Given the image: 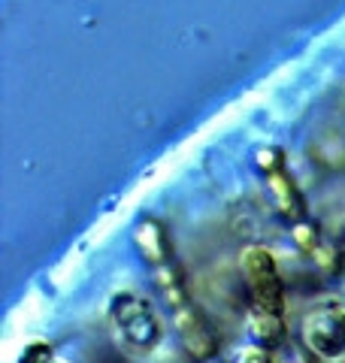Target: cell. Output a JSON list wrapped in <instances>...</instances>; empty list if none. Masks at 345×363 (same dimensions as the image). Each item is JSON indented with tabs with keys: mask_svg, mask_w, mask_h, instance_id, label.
<instances>
[{
	"mask_svg": "<svg viewBox=\"0 0 345 363\" xmlns=\"http://www.w3.org/2000/svg\"><path fill=\"white\" fill-rule=\"evenodd\" d=\"M243 276L251 294V309H267V312L285 309V281L267 245H248L243 252Z\"/></svg>",
	"mask_w": 345,
	"mask_h": 363,
	"instance_id": "cell-1",
	"label": "cell"
},
{
	"mask_svg": "<svg viewBox=\"0 0 345 363\" xmlns=\"http://www.w3.org/2000/svg\"><path fill=\"white\" fill-rule=\"evenodd\" d=\"M303 345L321 360H339L345 351V306L324 303L312 309L303 321Z\"/></svg>",
	"mask_w": 345,
	"mask_h": 363,
	"instance_id": "cell-2",
	"label": "cell"
},
{
	"mask_svg": "<svg viewBox=\"0 0 345 363\" xmlns=\"http://www.w3.org/2000/svg\"><path fill=\"white\" fill-rule=\"evenodd\" d=\"M258 164H261L263 173H267L273 200H275V206H279V212L288 221H303L306 218V200L300 194V188H297L294 176L288 173L285 155L279 149H263L258 155Z\"/></svg>",
	"mask_w": 345,
	"mask_h": 363,
	"instance_id": "cell-3",
	"label": "cell"
},
{
	"mask_svg": "<svg viewBox=\"0 0 345 363\" xmlns=\"http://www.w3.org/2000/svg\"><path fill=\"white\" fill-rule=\"evenodd\" d=\"M112 318L131 345L152 348L160 342V321L140 297H133V294H121V297L112 300Z\"/></svg>",
	"mask_w": 345,
	"mask_h": 363,
	"instance_id": "cell-4",
	"label": "cell"
},
{
	"mask_svg": "<svg viewBox=\"0 0 345 363\" xmlns=\"http://www.w3.org/2000/svg\"><path fill=\"white\" fill-rule=\"evenodd\" d=\"M170 315H172V324H176L182 345H185V351L194 360H206L215 354V348H218L215 333H212L209 321L203 318V312L191 300L176 306V309H170Z\"/></svg>",
	"mask_w": 345,
	"mask_h": 363,
	"instance_id": "cell-5",
	"label": "cell"
},
{
	"mask_svg": "<svg viewBox=\"0 0 345 363\" xmlns=\"http://www.w3.org/2000/svg\"><path fill=\"white\" fill-rule=\"evenodd\" d=\"M309 161L327 176H345V121H327L309 140Z\"/></svg>",
	"mask_w": 345,
	"mask_h": 363,
	"instance_id": "cell-6",
	"label": "cell"
},
{
	"mask_svg": "<svg viewBox=\"0 0 345 363\" xmlns=\"http://www.w3.org/2000/svg\"><path fill=\"white\" fill-rule=\"evenodd\" d=\"M133 245L140 257L146 260L152 269L172 264V240H170V230L164 221L158 218H143L133 230Z\"/></svg>",
	"mask_w": 345,
	"mask_h": 363,
	"instance_id": "cell-7",
	"label": "cell"
},
{
	"mask_svg": "<svg viewBox=\"0 0 345 363\" xmlns=\"http://www.w3.org/2000/svg\"><path fill=\"white\" fill-rule=\"evenodd\" d=\"M251 336L261 348H275L285 339V321L282 312H267V309H251Z\"/></svg>",
	"mask_w": 345,
	"mask_h": 363,
	"instance_id": "cell-8",
	"label": "cell"
},
{
	"mask_svg": "<svg viewBox=\"0 0 345 363\" xmlns=\"http://www.w3.org/2000/svg\"><path fill=\"white\" fill-rule=\"evenodd\" d=\"M21 363H55V360H52V348L45 345V342H33V345L25 351Z\"/></svg>",
	"mask_w": 345,
	"mask_h": 363,
	"instance_id": "cell-9",
	"label": "cell"
},
{
	"mask_svg": "<svg viewBox=\"0 0 345 363\" xmlns=\"http://www.w3.org/2000/svg\"><path fill=\"white\" fill-rule=\"evenodd\" d=\"M239 363H273L270 360V348H251V351H246V354L239 357Z\"/></svg>",
	"mask_w": 345,
	"mask_h": 363,
	"instance_id": "cell-10",
	"label": "cell"
},
{
	"mask_svg": "<svg viewBox=\"0 0 345 363\" xmlns=\"http://www.w3.org/2000/svg\"><path fill=\"white\" fill-rule=\"evenodd\" d=\"M324 363H339V360H324Z\"/></svg>",
	"mask_w": 345,
	"mask_h": 363,
	"instance_id": "cell-11",
	"label": "cell"
},
{
	"mask_svg": "<svg viewBox=\"0 0 345 363\" xmlns=\"http://www.w3.org/2000/svg\"><path fill=\"white\" fill-rule=\"evenodd\" d=\"M55 363H61V360H55Z\"/></svg>",
	"mask_w": 345,
	"mask_h": 363,
	"instance_id": "cell-12",
	"label": "cell"
}]
</instances>
